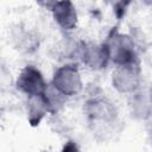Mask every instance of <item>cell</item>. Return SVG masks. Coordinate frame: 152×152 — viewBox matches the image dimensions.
Segmentation results:
<instances>
[{"label": "cell", "instance_id": "cell-1", "mask_svg": "<svg viewBox=\"0 0 152 152\" xmlns=\"http://www.w3.org/2000/svg\"><path fill=\"white\" fill-rule=\"evenodd\" d=\"M104 44L108 48L110 61L116 65H139V58L132 37L112 31Z\"/></svg>", "mask_w": 152, "mask_h": 152}, {"label": "cell", "instance_id": "cell-2", "mask_svg": "<svg viewBox=\"0 0 152 152\" xmlns=\"http://www.w3.org/2000/svg\"><path fill=\"white\" fill-rule=\"evenodd\" d=\"M51 86L66 97L80 94L83 83L78 68L75 64H65L57 68L53 72Z\"/></svg>", "mask_w": 152, "mask_h": 152}, {"label": "cell", "instance_id": "cell-3", "mask_svg": "<svg viewBox=\"0 0 152 152\" xmlns=\"http://www.w3.org/2000/svg\"><path fill=\"white\" fill-rule=\"evenodd\" d=\"M48 86L42 71L33 65L24 66L15 80V88L27 97L43 95Z\"/></svg>", "mask_w": 152, "mask_h": 152}, {"label": "cell", "instance_id": "cell-4", "mask_svg": "<svg viewBox=\"0 0 152 152\" xmlns=\"http://www.w3.org/2000/svg\"><path fill=\"white\" fill-rule=\"evenodd\" d=\"M141 83L139 65L115 66L112 75V86L121 94H134L139 90Z\"/></svg>", "mask_w": 152, "mask_h": 152}, {"label": "cell", "instance_id": "cell-5", "mask_svg": "<svg viewBox=\"0 0 152 152\" xmlns=\"http://www.w3.org/2000/svg\"><path fill=\"white\" fill-rule=\"evenodd\" d=\"M78 57L91 70H102L110 62L108 48L104 43H84L80 46Z\"/></svg>", "mask_w": 152, "mask_h": 152}, {"label": "cell", "instance_id": "cell-6", "mask_svg": "<svg viewBox=\"0 0 152 152\" xmlns=\"http://www.w3.org/2000/svg\"><path fill=\"white\" fill-rule=\"evenodd\" d=\"M56 24L64 31H72L77 26V11L71 1H53L48 4Z\"/></svg>", "mask_w": 152, "mask_h": 152}, {"label": "cell", "instance_id": "cell-7", "mask_svg": "<svg viewBox=\"0 0 152 152\" xmlns=\"http://www.w3.org/2000/svg\"><path fill=\"white\" fill-rule=\"evenodd\" d=\"M87 116L93 121L110 124L116 119V108L106 97H93L84 103Z\"/></svg>", "mask_w": 152, "mask_h": 152}, {"label": "cell", "instance_id": "cell-8", "mask_svg": "<svg viewBox=\"0 0 152 152\" xmlns=\"http://www.w3.org/2000/svg\"><path fill=\"white\" fill-rule=\"evenodd\" d=\"M48 113H50V108L44 94L39 96L27 97L26 114L31 126H38L42 122V120L46 116Z\"/></svg>", "mask_w": 152, "mask_h": 152}, {"label": "cell", "instance_id": "cell-9", "mask_svg": "<svg viewBox=\"0 0 152 152\" xmlns=\"http://www.w3.org/2000/svg\"><path fill=\"white\" fill-rule=\"evenodd\" d=\"M44 96L48 101L49 108H50V113H56L58 112L65 103V100L68 99L66 96H64L62 93H59L55 87L51 86V83L48 86Z\"/></svg>", "mask_w": 152, "mask_h": 152}, {"label": "cell", "instance_id": "cell-10", "mask_svg": "<svg viewBox=\"0 0 152 152\" xmlns=\"http://www.w3.org/2000/svg\"><path fill=\"white\" fill-rule=\"evenodd\" d=\"M133 95V102H132V112H134L135 115H139V118H145V114H148L150 113V108H151V99L147 101L142 95L141 93L135 91Z\"/></svg>", "mask_w": 152, "mask_h": 152}, {"label": "cell", "instance_id": "cell-11", "mask_svg": "<svg viewBox=\"0 0 152 152\" xmlns=\"http://www.w3.org/2000/svg\"><path fill=\"white\" fill-rule=\"evenodd\" d=\"M61 152H80V148H78V145L75 141L69 140L63 145Z\"/></svg>", "mask_w": 152, "mask_h": 152}, {"label": "cell", "instance_id": "cell-12", "mask_svg": "<svg viewBox=\"0 0 152 152\" xmlns=\"http://www.w3.org/2000/svg\"><path fill=\"white\" fill-rule=\"evenodd\" d=\"M150 99H151V102H152V90H151V93H150Z\"/></svg>", "mask_w": 152, "mask_h": 152}]
</instances>
